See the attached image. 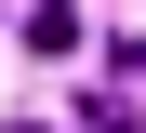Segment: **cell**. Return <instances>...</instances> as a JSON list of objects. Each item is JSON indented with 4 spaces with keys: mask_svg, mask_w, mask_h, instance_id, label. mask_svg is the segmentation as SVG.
Instances as JSON below:
<instances>
[{
    "mask_svg": "<svg viewBox=\"0 0 146 133\" xmlns=\"http://www.w3.org/2000/svg\"><path fill=\"white\" fill-rule=\"evenodd\" d=\"M27 53H80V0H40L27 13Z\"/></svg>",
    "mask_w": 146,
    "mask_h": 133,
    "instance_id": "cell-1",
    "label": "cell"
},
{
    "mask_svg": "<svg viewBox=\"0 0 146 133\" xmlns=\"http://www.w3.org/2000/svg\"><path fill=\"white\" fill-rule=\"evenodd\" d=\"M66 133H146V120H133V106H119V93H93V106H80V120H66Z\"/></svg>",
    "mask_w": 146,
    "mask_h": 133,
    "instance_id": "cell-2",
    "label": "cell"
}]
</instances>
